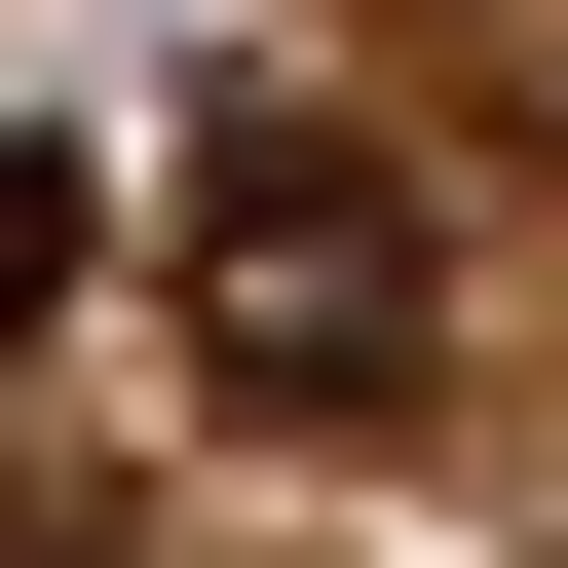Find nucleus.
I'll use <instances>...</instances> for the list:
<instances>
[{"instance_id":"obj_1","label":"nucleus","mask_w":568,"mask_h":568,"mask_svg":"<svg viewBox=\"0 0 568 568\" xmlns=\"http://www.w3.org/2000/svg\"><path fill=\"white\" fill-rule=\"evenodd\" d=\"M152 304H190V379H227L265 455H342V417H417V342H455V227H417L342 114H190V152H152Z\"/></svg>"},{"instance_id":"obj_2","label":"nucleus","mask_w":568,"mask_h":568,"mask_svg":"<svg viewBox=\"0 0 568 568\" xmlns=\"http://www.w3.org/2000/svg\"><path fill=\"white\" fill-rule=\"evenodd\" d=\"M77 265H114V190H77V152H0V342H39Z\"/></svg>"}]
</instances>
